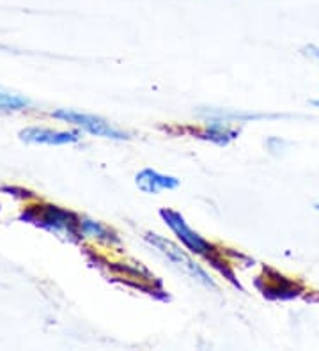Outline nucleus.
<instances>
[{
  "label": "nucleus",
  "mask_w": 319,
  "mask_h": 351,
  "mask_svg": "<svg viewBox=\"0 0 319 351\" xmlns=\"http://www.w3.org/2000/svg\"><path fill=\"white\" fill-rule=\"evenodd\" d=\"M21 219L38 223L48 231L66 232L71 238H78L80 234H84L80 227V219L77 215H73L71 211L60 210L59 206H41L39 210H30L23 213Z\"/></svg>",
  "instance_id": "obj_1"
},
{
  "label": "nucleus",
  "mask_w": 319,
  "mask_h": 351,
  "mask_svg": "<svg viewBox=\"0 0 319 351\" xmlns=\"http://www.w3.org/2000/svg\"><path fill=\"white\" fill-rule=\"evenodd\" d=\"M145 241H147L149 245H153L154 249L162 254V256H165L176 268H179V270L185 271L187 275H190L191 278L199 280V282L204 284V286L215 287V282L209 278V275L206 274V271L202 270V268H200V266L181 249V247H178V245L172 243V241L167 240V238H163V236L153 234V232H147V234H145Z\"/></svg>",
  "instance_id": "obj_2"
},
{
  "label": "nucleus",
  "mask_w": 319,
  "mask_h": 351,
  "mask_svg": "<svg viewBox=\"0 0 319 351\" xmlns=\"http://www.w3.org/2000/svg\"><path fill=\"white\" fill-rule=\"evenodd\" d=\"M51 116L56 119H62L66 123H71V125H77L80 128H84L85 132L94 133L98 137H106V138H114V141H124L128 137L126 132H121V130L114 128L110 123H106L105 119L96 116H89V114H80V112L68 110V108H60V110L51 112Z\"/></svg>",
  "instance_id": "obj_3"
},
{
  "label": "nucleus",
  "mask_w": 319,
  "mask_h": 351,
  "mask_svg": "<svg viewBox=\"0 0 319 351\" xmlns=\"http://www.w3.org/2000/svg\"><path fill=\"white\" fill-rule=\"evenodd\" d=\"M160 215H162V219L165 220L167 226L176 232V236L181 240V243H185V247H187L188 250L199 254V256H204L206 259H211L213 252H215L213 247L202 238V236L197 234L196 231H191L190 227H188V223L185 222L183 215L178 213V211L174 210H162Z\"/></svg>",
  "instance_id": "obj_4"
},
{
  "label": "nucleus",
  "mask_w": 319,
  "mask_h": 351,
  "mask_svg": "<svg viewBox=\"0 0 319 351\" xmlns=\"http://www.w3.org/2000/svg\"><path fill=\"white\" fill-rule=\"evenodd\" d=\"M20 138L32 144H50V146H60V144H73L80 141V132H54L48 128H25L20 132Z\"/></svg>",
  "instance_id": "obj_5"
},
{
  "label": "nucleus",
  "mask_w": 319,
  "mask_h": 351,
  "mask_svg": "<svg viewBox=\"0 0 319 351\" xmlns=\"http://www.w3.org/2000/svg\"><path fill=\"white\" fill-rule=\"evenodd\" d=\"M137 186L145 193H158L162 190H172L179 186V180L174 176H165L153 169H144L137 174Z\"/></svg>",
  "instance_id": "obj_6"
},
{
  "label": "nucleus",
  "mask_w": 319,
  "mask_h": 351,
  "mask_svg": "<svg viewBox=\"0 0 319 351\" xmlns=\"http://www.w3.org/2000/svg\"><path fill=\"white\" fill-rule=\"evenodd\" d=\"M30 107V101L20 95H11L0 89V112H16Z\"/></svg>",
  "instance_id": "obj_7"
},
{
  "label": "nucleus",
  "mask_w": 319,
  "mask_h": 351,
  "mask_svg": "<svg viewBox=\"0 0 319 351\" xmlns=\"http://www.w3.org/2000/svg\"><path fill=\"white\" fill-rule=\"evenodd\" d=\"M80 227H82V232L87 236H93V238H98V240H103V241H117V238H115V236L99 222L80 219Z\"/></svg>",
  "instance_id": "obj_8"
},
{
  "label": "nucleus",
  "mask_w": 319,
  "mask_h": 351,
  "mask_svg": "<svg viewBox=\"0 0 319 351\" xmlns=\"http://www.w3.org/2000/svg\"><path fill=\"white\" fill-rule=\"evenodd\" d=\"M234 135H236V132H233L229 126L220 123V121H215V123L208 125V138L218 142V144H227L231 138H234Z\"/></svg>",
  "instance_id": "obj_9"
},
{
  "label": "nucleus",
  "mask_w": 319,
  "mask_h": 351,
  "mask_svg": "<svg viewBox=\"0 0 319 351\" xmlns=\"http://www.w3.org/2000/svg\"><path fill=\"white\" fill-rule=\"evenodd\" d=\"M303 53H305V56H311V57H316V59H319V48L314 47V45H309V47L303 48Z\"/></svg>",
  "instance_id": "obj_10"
},
{
  "label": "nucleus",
  "mask_w": 319,
  "mask_h": 351,
  "mask_svg": "<svg viewBox=\"0 0 319 351\" xmlns=\"http://www.w3.org/2000/svg\"><path fill=\"white\" fill-rule=\"evenodd\" d=\"M312 103H314V105H316V107H319V101H312Z\"/></svg>",
  "instance_id": "obj_11"
},
{
  "label": "nucleus",
  "mask_w": 319,
  "mask_h": 351,
  "mask_svg": "<svg viewBox=\"0 0 319 351\" xmlns=\"http://www.w3.org/2000/svg\"><path fill=\"white\" fill-rule=\"evenodd\" d=\"M316 210H319V204H316Z\"/></svg>",
  "instance_id": "obj_12"
}]
</instances>
